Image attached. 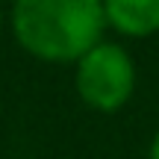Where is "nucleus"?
<instances>
[{
	"label": "nucleus",
	"instance_id": "obj_1",
	"mask_svg": "<svg viewBox=\"0 0 159 159\" xmlns=\"http://www.w3.org/2000/svg\"><path fill=\"white\" fill-rule=\"evenodd\" d=\"M103 30V0H12L15 41L41 62H77Z\"/></svg>",
	"mask_w": 159,
	"mask_h": 159
},
{
	"label": "nucleus",
	"instance_id": "obj_2",
	"mask_svg": "<svg viewBox=\"0 0 159 159\" xmlns=\"http://www.w3.org/2000/svg\"><path fill=\"white\" fill-rule=\"evenodd\" d=\"M74 65L77 94L94 112H118L136 91V62L115 41H97Z\"/></svg>",
	"mask_w": 159,
	"mask_h": 159
},
{
	"label": "nucleus",
	"instance_id": "obj_3",
	"mask_svg": "<svg viewBox=\"0 0 159 159\" xmlns=\"http://www.w3.org/2000/svg\"><path fill=\"white\" fill-rule=\"evenodd\" d=\"M103 15L106 27L130 39L159 33V0H103Z\"/></svg>",
	"mask_w": 159,
	"mask_h": 159
},
{
	"label": "nucleus",
	"instance_id": "obj_4",
	"mask_svg": "<svg viewBox=\"0 0 159 159\" xmlns=\"http://www.w3.org/2000/svg\"><path fill=\"white\" fill-rule=\"evenodd\" d=\"M148 159H159V133L153 136V142H150V150H148Z\"/></svg>",
	"mask_w": 159,
	"mask_h": 159
},
{
	"label": "nucleus",
	"instance_id": "obj_5",
	"mask_svg": "<svg viewBox=\"0 0 159 159\" xmlns=\"http://www.w3.org/2000/svg\"><path fill=\"white\" fill-rule=\"evenodd\" d=\"M0 30H3V3H0Z\"/></svg>",
	"mask_w": 159,
	"mask_h": 159
}]
</instances>
